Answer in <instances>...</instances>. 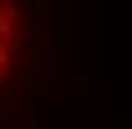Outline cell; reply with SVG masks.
Returning a JSON list of instances; mask_svg holds the SVG:
<instances>
[{"mask_svg":"<svg viewBox=\"0 0 132 129\" xmlns=\"http://www.w3.org/2000/svg\"><path fill=\"white\" fill-rule=\"evenodd\" d=\"M45 68V0H0V119L39 90Z\"/></svg>","mask_w":132,"mask_h":129,"instance_id":"1","label":"cell"}]
</instances>
